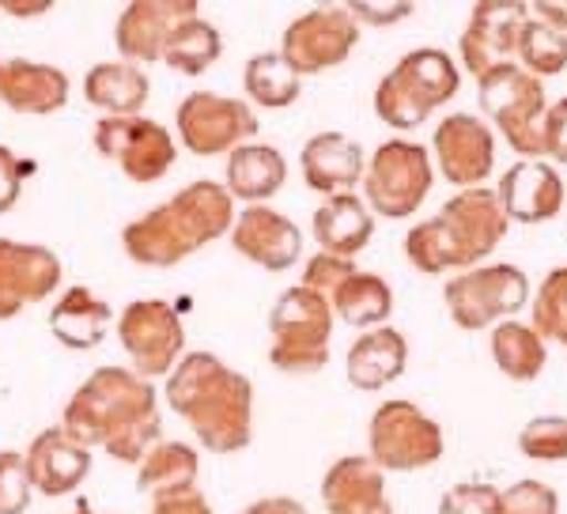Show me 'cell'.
Masks as SVG:
<instances>
[{
  "label": "cell",
  "mask_w": 567,
  "mask_h": 514,
  "mask_svg": "<svg viewBox=\"0 0 567 514\" xmlns=\"http://www.w3.org/2000/svg\"><path fill=\"white\" fill-rule=\"evenodd\" d=\"M61 428L87 450L103 446L114 462L141 465L163 435L155 386L125 367H99L69 398Z\"/></svg>",
  "instance_id": "1"
},
{
  "label": "cell",
  "mask_w": 567,
  "mask_h": 514,
  "mask_svg": "<svg viewBox=\"0 0 567 514\" xmlns=\"http://www.w3.org/2000/svg\"><path fill=\"white\" fill-rule=\"evenodd\" d=\"M167 405L213 454H235L254 435V386L213 352H186L167 374Z\"/></svg>",
  "instance_id": "2"
},
{
  "label": "cell",
  "mask_w": 567,
  "mask_h": 514,
  "mask_svg": "<svg viewBox=\"0 0 567 514\" xmlns=\"http://www.w3.org/2000/svg\"><path fill=\"white\" fill-rule=\"evenodd\" d=\"M235 224V201L219 182H189L175 197L155 205L152 213L136 216L122 232L125 254L148 269H171L186 261L208 243L224 238Z\"/></svg>",
  "instance_id": "3"
},
{
  "label": "cell",
  "mask_w": 567,
  "mask_h": 514,
  "mask_svg": "<svg viewBox=\"0 0 567 514\" xmlns=\"http://www.w3.org/2000/svg\"><path fill=\"white\" fill-rule=\"evenodd\" d=\"M503 235H507V216L499 208L496 189L477 186L462 189L432 219L416 224L405 235V254L416 273L439 277V273L484 261L503 243Z\"/></svg>",
  "instance_id": "4"
},
{
  "label": "cell",
  "mask_w": 567,
  "mask_h": 514,
  "mask_svg": "<svg viewBox=\"0 0 567 514\" xmlns=\"http://www.w3.org/2000/svg\"><path fill=\"white\" fill-rule=\"evenodd\" d=\"M462 88L458 64L451 53L424 45L405 53L374 88V114L390 128H416L424 117H432L439 106H446Z\"/></svg>",
  "instance_id": "5"
},
{
  "label": "cell",
  "mask_w": 567,
  "mask_h": 514,
  "mask_svg": "<svg viewBox=\"0 0 567 514\" xmlns=\"http://www.w3.org/2000/svg\"><path fill=\"white\" fill-rule=\"evenodd\" d=\"M269 363L284 374H315L329 360L333 307L318 291L288 288L269 310Z\"/></svg>",
  "instance_id": "6"
},
{
  "label": "cell",
  "mask_w": 567,
  "mask_h": 514,
  "mask_svg": "<svg viewBox=\"0 0 567 514\" xmlns=\"http://www.w3.org/2000/svg\"><path fill=\"white\" fill-rule=\"evenodd\" d=\"M477 91H481V106L484 114L496 122V128L507 136V144L518 155L534 160V155H545V141H542V125H545V84L537 76H529L526 69L511 64H496L484 76H477Z\"/></svg>",
  "instance_id": "7"
},
{
  "label": "cell",
  "mask_w": 567,
  "mask_h": 514,
  "mask_svg": "<svg viewBox=\"0 0 567 514\" xmlns=\"http://www.w3.org/2000/svg\"><path fill=\"white\" fill-rule=\"evenodd\" d=\"M435 171L432 155L424 144L413 141H386L371 155L368 171H363V193H368L371 216L386 219H409L420 213L424 197L432 193Z\"/></svg>",
  "instance_id": "8"
},
{
  "label": "cell",
  "mask_w": 567,
  "mask_h": 514,
  "mask_svg": "<svg viewBox=\"0 0 567 514\" xmlns=\"http://www.w3.org/2000/svg\"><path fill=\"white\" fill-rule=\"evenodd\" d=\"M443 458V428L413 401H382L371 417V462L382 473H413Z\"/></svg>",
  "instance_id": "9"
},
{
  "label": "cell",
  "mask_w": 567,
  "mask_h": 514,
  "mask_svg": "<svg viewBox=\"0 0 567 514\" xmlns=\"http://www.w3.org/2000/svg\"><path fill=\"white\" fill-rule=\"evenodd\" d=\"M117 341L141 379H167L186 356V326L163 299H136L117 318Z\"/></svg>",
  "instance_id": "10"
},
{
  "label": "cell",
  "mask_w": 567,
  "mask_h": 514,
  "mask_svg": "<svg viewBox=\"0 0 567 514\" xmlns=\"http://www.w3.org/2000/svg\"><path fill=\"white\" fill-rule=\"evenodd\" d=\"M529 299V280L518 265L496 261L470 269L462 277H454L443 288V302L451 310L454 326L458 329H484L499 318H511L526 307Z\"/></svg>",
  "instance_id": "11"
},
{
  "label": "cell",
  "mask_w": 567,
  "mask_h": 514,
  "mask_svg": "<svg viewBox=\"0 0 567 514\" xmlns=\"http://www.w3.org/2000/svg\"><path fill=\"white\" fill-rule=\"evenodd\" d=\"M182 148L194 155H231L235 148L250 144L258 136V114L231 95H216V91H194L175 110Z\"/></svg>",
  "instance_id": "12"
},
{
  "label": "cell",
  "mask_w": 567,
  "mask_h": 514,
  "mask_svg": "<svg viewBox=\"0 0 567 514\" xmlns=\"http://www.w3.org/2000/svg\"><path fill=\"white\" fill-rule=\"evenodd\" d=\"M99 155H106L114 167H122L125 178L141 182H159L163 174L175 167L178 160V144L175 136L167 133L159 122H148V117H103L91 133Z\"/></svg>",
  "instance_id": "13"
},
{
  "label": "cell",
  "mask_w": 567,
  "mask_h": 514,
  "mask_svg": "<svg viewBox=\"0 0 567 514\" xmlns=\"http://www.w3.org/2000/svg\"><path fill=\"white\" fill-rule=\"evenodd\" d=\"M355 42H360V23L352 20L349 8H310L284 27L280 58L296 69V76H315L349 61Z\"/></svg>",
  "instance_id": "14"
},
{
  "label": "cell",
  "mask_w": 567,
  "mask_h": 514,
  "mask_svg": "<svg viewBox=\"0 0 567 514\" xmlns=\"http://www.w3.org/2000/svg\"><path fill=\"white\" fill-rule=\"evenodd\" d=\"M61 288V257L50 246L0 238V321Z\"/></svg>",
  "instance_id": "15"
},
{
  "label": "cell",
  "mask_w": 567,
  "mask_h": 514,
  "mask_svg": "<svg viewBox=\"0 0 567 514\" xmlns=\"http://www.w3.org/2000/svg\"><path fill=\"white\" fill-rule=\"evenodd\" d=\"M523 0H481L473 4L470 27L462 31V64L473 76H484L496 64H511L518 50V34L529 20Z\"/></svg>",
  "instance_id": "16"
},
{
  "label": "cell",
  "mask_w": 567,
  "mask_h": 514,
  "mask_svg": "<svg viewBox=\"0 0 567 514\" xmlns=\"http://www.w3.org/2000/svg\"><path fill=\"white\" fill-rule=\"evenodd\" d=\"M435 160L451 186L477 189L496 167V136L477 114H451L435 128Z\"/></svg>",
  "instance_id": "17"
},
{
  "label": "cell",
  "mask_w": 567,
  "mask_h": 514,
  "mask_svg": "<svg viewBox=\"0 0 567 514\" xmlns=\"http://www.w3.org/2000/svg\"><path fill=\"white\" fill-rule=\"evenodd\" d=\"M194 0H133L117 16L114 42L122 50V58L141 69V64L163 61V45H167L171 31L178 23L194 20Z\"/></svg>",
  "instance_id": "18"
},
{
  "label": "cell",
  "mask_w": 567,
  "mask_h": 514,
  "mask_svg": "<svg viewBox=\"0 0 567 514\" xmlns=\"http://www.w3.org/2000/svg\"><path fill=\"white\" fill-rule=\"evenodd\" d=\"M231 246L246 261L261 265L269 273H284L303 254V232L288 216L269 205H246L231 224Z\"/></svg>",
  "instance_id": "19"
},
{
  "label": "cell",
  "mask_w": 567,
  "mask_h": 514,
  "mask_svg": "<svg viewBox=\"0 0 567 514\" xmlns=\"http://www.w3.org/2000/svg\"><path fill=\"white\" fill-rule=\"evenodd\" d=\"M31 489L39 495H72L91 473V450L69 435L65 428H45L39 439H31V450L23 454Z\"/></svg>",
  "instance_id": "20"
},
{
  "label": "cell",
  "mask_w": 567,
  "mask_h": 514,
  "mask_svg": "<svg viewBox=\"0 0 567 514\" xmlns=\"http://www.w3.org/2000/svg\"><path fill=\"white\" fill-rule=\"evenodd\" d=\"M499 208L507 216V224H545L564 208V182L553 167L537 160L515 163L507 174L499 178Z\"/></svg>",
  "instance_id": "21"
},
{
  "label": "cell",
  "mask_w": 567,
  "mask_h": 514,
  "mask_svg": "<svg viewBox=\"0 0 567 514\" xmlns=\"http://www.w3.org/2000/svg\"><path fill=\"white\" fill-rule=\"evenodd\" d=\"M322 503L329 514H393L386 473L363 454H349L329 465L322 476Z\"/></svg>",
  "instance_id": "22"
},
{
  "label": "cell",
  "mask_w": 567,
  "mask_h": 514,
  "mask_svg": "<svg viewBox=\"0 0 567 514\" xmlns=\"http://www.w3.org/2000/svg\"><path fill=\"white\" fill-rule=\"evenodd\" d=\"M0 103L16 114H58L69 106V76L58 64L4 58L0 61Z\"/></svg>",
  "instance_id": "23"
},
{
  "label": "cell",
  "mask_w": 567,
  "mask_h": 514,
  "mask_svg": "<svg viewBox=\"0 0 567 514\" xmlns=\"http://www.w3.org/2000/svg\"><path fill=\"white\" fill-rule=\"evenodd\" d=\"M303 163V182L315 193L337 197V193H352L355 182L363 178V148L344 133H318L310 136L299 152Z\"/></svg>",
  "instance_id": "24"
},
{
  "label": "cell",
  "mask_w": 567,
  "mask_h": 514,
  "mask_svg": "<svg viewBox=\"0 0 567 514\" xmlns=\"http://www.w3.org/2000/svg\"><path fill=\"white\" fill-rule=\"evenodd\" d=\"M405 363H409L405 333L393 326H374V329H363L352 341L344 371H349V382L355 390L374 393V390H382V386H390L393 379H401Z\"/></svg>",
  "instance_id": "25"
},
{
  "label": "cell",
  "mask_w": 567,
  "mask_h": 514,
  "mask_svg": "<svg viewBox=\"0 0 567 514\" xmlns=\"http://www.w3.org/2000/svg\"><path fill=\"white\" fill-rule=\"evenodd\" d=\"M110 321H114L110 302L91 296V288H84V284H76V288H69L65 296L53 302L50 333L65 348H72V352H84V348L103 345V337L110 333Z\"/></svg>",
  "instance_id": "26"
},
{
  "label": "cell",
  "mask_w": 567,
  "mask_h": 514,
  "mask_svg": "<svg viewBox=\"0 0 567 514\" xmlns=\"http://www.w3.org/2000/svg\"><path fill=\"white\" fill-rule=\"evenodd\" d=\"M374 235V216L355 193H337L326 197V205L315 213V238L322 246V254L333 257H352L371 243Z\"/></svg>",
  "instance_id": "27"
},
{
  "label": "cell",
  "mask_w": 567,
  "mask_h": 514,
  "mask_svg": "<svg viewBox=\"0 0 567 514\" xmlns=\"http://www.w3.org/2000/svg\"><path fill=\"white\" fill-rule=\"evenodd\" d=\"M197 470L200 458L189 443H178V439H159L148 454L136 465V489L155 500H167V495L178 492H194L197 489Z\"/></svg>",
  "instance_id": "28"
},
{
  "label": "cell",
  "mask_w": 567,
  "mask_h": 514,
  "mask_svg": "<svg viewBox=\"0 0 567 514\" xmlns=\"http://www.w3.org/2000/svg\"><path fill=\"white\" fill-rule=\"evenodd\" d=\"M288 182V163L269 144H243L227 155V193L246 205H261L265 197L284 189Z\"/></svg>",
  "instance_id": "29"
},
{
  "label": "cell",
  "mask_w": 567,
  "mask_h": 514,
  "mask_svg": "<svg viewBox=\"0 0 567 514\" xmlns=\"http://www.w3.org/2000/svg\"><path fill=\"white\" fill-rule=\"evenodd\" d=\"M148 76L130 61H103L84 76V95L91 106L106 110V117H136L148 103Z\"/></svg>",
  "instance_id": "30"
},
{
  "label": "cell",
  "mask_w": 567,
  "mask_h": 514,
  "mask_svg": "<svg viewBox=\"0 0 567 514\" xmlns=\"http://www.w3.org/2000/svg\"><path fill=\"white\" fill-rule=\"evenodd\" d=\"M329 307L341 321H349L355 329H374L393 315V291L379 273H360L344 277L341 288L329 296Z\"/></svg>",
  "instance_id": "31"
},
{
  "label": "cell",
  "mask_w": 567,
  "mask_h": 514,
  "mask_svg": "<svg viewBox=\"0 0 567 514\" xmlns=\"http://www.w3.org/2000/svg\"><path fill=\"white\" fill-rule=\"evenodd\" d=\"M492 356L499 371L515 382H534L548 363L545 341L534 333V326H523V321H499L492 329Z\"/></svg>",
  "instance_id": "32"
},
{
  "label": "cell",
  "mask_w": 567,
  "mask_h": 514,
  "mask_svg": "<svg viewBox=\"0 0 567 514\" xmlns=\"http://www.w3.org/2000/svg\"><path fill=\"white\" fill-rule=\"evenodd\" d=\"M219 53H224V39H219L216 27L208 20H200V16L178 23L175 31H171L167 45H163V61L175 72H182V76H200V72L213 69L219 61Z\"/></svg>",
  "instance_id": "33"
},
{
  "label": "cell",
  "mask_w": 567,
  "mask_h": 514,
  "mask_svg": "<svg viewBox=\"0 0 567 514\" xmlns=\"http://www.w3.org/2000/svg\"><path fill=\"white\" fill-rule=\"evenodd\" d=\"M243 84H246V95H250L258 106L284 110V106H291L299 99L303 80L296 76V69H291L280 53H258V58L246 61Z\"/></svg>",
  "instance_id": "34"
},
{
  "label": "cell",
  "mask_w": 567,
  "mask_h": 514,
  "mask_svg": "<svg viewBox=\"0 0 567 514\" xmlns=\"http://www.w3.org/2000/svg\"><path fill=\"white\" fill-rule=\"evenodd\" d=\"M518 69H526L529 76H560L567 69V34L553 31V27L526 20L523 34H518Z\"/></svg>",
  "instance_id": "35"
},
{
  "label": "cell",
  "mask_w": 567,
  "mask_h": 514,
  "mask_svg": "<svg viewBox=\"0 0 567 514\" xmlns=\"http://www.w3.org/2000/svg\"><path fill=\"white\" fill-rule=\"evenodd\" d=\"M534 333L542 341L567 345V265L553 269L534 299Z\"/></svg>",
  "instance_id": "36"
},
{
  "label": "cell",
  "mask_w": 567,
  "mask_h": 514,
  "mask_svg": "<svg viewBox=\"0 0 567 514\" xmlns=\"http://www.w3.org/2000/svg\"><path fill=\"white\" fill-rule=\"evenodd\" d=\"M526 458L534 462H567V417H537L518 435Z\"/></svg>",
  "instance_id": "37"
},
{
  "label": "cell",
  "mask_w": 567,
  "mask_h": 514,
  "mask_svg": "<svg viewBox=\"0 0 567 514\" xmlns=\"http://www.w3.org/2000/svg\"><path fill=\"white\" fill-rule=\"evenodd\" d=\"M31 507V476L16 450H0V514H23Z\"/></svg>",
  "instance_id": "38"
},
{
  "label": "cell",
  "mask_w": 567,
  "mask_h": 514,
  "mask_svg": "<svg viewBox=\"0 0 567 514\" xmlns=\"http://www.w3.org/2000/svg\"><path fill=\"white\" fill-rule=\"evenodd\" d=\"M439 514H503V492L477 481L454 484L439 500Z\"/></svg>",
  "instance_id": "39"
},
{
  "label": "cell",
  "mask_w": 567,
  "mask_h": 514,
  "mask_svg": "<svg viewBox=\"0 0 567 514\" xmlns=\"http://www.w3.org/2000/svg\"><path fill=\"white\" fill-rule=\"evenodd\" d=\"M503 514H560V495L542 481H518L503 492Z\"/></svg>",
  "instance_id": "40"
},
{
  "label": "cell",
  "mask_w": 567,
  "mask_h": 514,
  "mask_svg": "<svg viewBox=\"0 0 567 514\" xmlns=\"http://www.w3.org/2000/svg\"><path fill=\"white\" fill-rule=\"evenodd\" d=\"M355 273V265L349 261V257H333V254H318V257H310L307 261V269H303V288L310 291H318L326 302L329 296H333L337 288L344 284V277H352Z\"/></svg>",
  "instance_id": "41"
},
{
  "label": "cell",
  "mask_w": 567,
  "mask_h": 514,
  "mask_svg": "<svg viewBox=\"0 0 567 514\" xmlns=\"http://www.w3.org/2000/svg\"><path fill=\"white\" fill-rule=\"evenodd\" d=\"M27 174H34V163L20 160L12 148H4V144H0V216L16 208Z\"/></svg>",
  "instance_id": "42"
},
{
  "label": "cell",
  "mask_w": 567,
  "mask_h": 514,
  "mask_svg": "<svg viewBox=\"0 0 567 514\" xmlns=\"http://www.w3.org/2000/svg\"><path fill=\"white\" fill-rule=\"evenodd\" d=\"M542 141H545V155H553L556 163L567 167V99H560V103H553L545 110Z\"/></svg>",
  "instance_id": "43"
},
{
  "label": "cell",
  "mask_w": 567,
  "mask_h": 514,
  "mask_svg": "<svg viewBox=\"0 0 567 514\" xmlns=\"http://www.w3.org/2000/svg\"><path fill=\"white\" fill-rule=\"evenodd\" d=\"M148 514H216V511H213V503L194 489V492L167 495V500H155Z\"/></svg>",
  "instance_id": "44"
},
{
  "label": "cell",
  "mask_w": 567,
  "mask_h": 514,
  "mask_svg": "<svg viewBox=\"0 0 567 514\" xmlns=\"http://www.w3.org/2000/svg\"><path fill=\"white\" fill-rule=\"evenodd\" d=\"M349 12L355 23H398L413 12V4H371V0H363V4H349Z\"/></svg>",
  "instance_id": "45"
},
{
  "label": "cell",
  "mask_w": 567,
  "mask_h": 514,
  "mask_svg": "<svg viewBox=\"0 0 567 514\" xmlns=\"http://www.w3.org/2000/svg\"><path fill=\"white\" fill-rule=\"evenodd\" d=\"M239 514H307V507L291 495H269V500H258L250 507H243Z\"/></svg>",
  "instance_id": "46"
},
{
  "label": "cell",
  "mask_w": 567,
  "mask_h": 514,
  "mask_svg": "<svg viewBox=\"0 0 567 514\" xmlns=\"http://www.w3.org/2000/svg\"><path fill=\"white\" fill-rule=\"evenodd\" d=\"M534 12L542 16L537 23L553 27V31L567 34V0H542V4H534Z\"/></svg>",
  "instance_id": "47"
},
{
  "label": "cell",
  "mask_w": 567,
  "mask_h": 514,
  "mask_svg": "<svg viewBox=\"0 0 567 514\" xmlns=\"http://www.w3.org/2000/svg\"><path fill=\"white\" fill-rule=\"evenodd\" d=\"M50 0H39V4H20V0H4L0 4V12H16V16H42V12H50Z\"/></svg>",
  "instance_id": "48"
},
{
  "label": "cell",
  "mask_w": 567,
  "mask_h": 514,
  "mask_svg": "<svg viewBox=\"0 0 567 514\" xmlns=\"http://www.w3.org/2000/svg\"><path fill=\"white\" fill-rule=\"evenodd\" d=\"M72 514H95V511H87V507H84V503H80V507H76V511H72Z\"/></svg>",
  "instance_id": "49"
},
{
  "label": "cell",
  "mask_w": 567,
  "mask_h": 514,
  "mask_svg": "<svg viewBox=\"0 0 567 514\" xmlns=\"http://www.w3.org/2000/svg\"><path fill=\"white\" fill-rule=\"evenodd\" d=\"M564 201H567V197H564Z\"/></svg>",
  "instance_id": "50"
}]
</instances>
